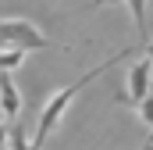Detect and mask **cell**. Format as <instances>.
<instances>
[{"label": "cell", "instance_id": "obj_1", "mask_svg": "<svg viewBox=\"0 0 153 150\" xmlns=\"http://www.w3.org/2000/svg\"><path fill=\"white\" fill-rule=\"evenodd\" d=\"M128 54H132V50H117V54L111 57V61H100V64H96L93 72H85L82 79H75L71 86H64L61 93H53V100H50V104L43 107V114H39V125H36V136H32V147H36V150H43V143H46V136L53 132V125L61 122V114L68 111V104L75 100V97L82 93V89H85V86H89V82H93V79H100L103 72H111L114 64H121V61H125Z\"/></svg>", "mask_w": 153, "mask_h": 150}, {"label": "cell", "instance_id": "obj_2", "mask_svg": "<svg viewBox=\"0 0 153 150\" xmlns=\"http://www.w3.org/2000/svg\"><path fill=\"white\" fill-rule=\"evenodd\" d=\"M4 43H11L18 50H43V46H50V39L36 25L22 22V18H0V46Z\"/></svg>", "mask_w": 153, "mask_h": 150}, {"label": "cell", "instance_id": "obj_3", "mask_svg": "<svg viewBox=\"0 0 153 150\" xmlns=\"http://www.w3.org/2000/svg\"><path fill=\"white\" fill-rule=\"evenodd\" d=\"M150 75H153V64H150V61L132 64V72H128V89H125L117 100H121V104H139V100L150 93Z\"/></svg>", "mask_w": 153, "mask_h": 150}, {"label": "cell", "instance_id": "obj_4", "mask_svg": "<svg viewBox=\"0 0 153 150\" xmlns=\"http://www.w3.org/2000/svg\"><path fill=\"white\" fill-rule=\"evenodd\" d=\"M22 111V97H18V89H14V82H11V75L0 72V114L7 118V122H14Z\"/></svg>", "mask_w": 153, "mask_h": 150}, {"label": "cell", "instance_id": "obj_5", "mask_svg": "<svg viewBox=\"0 0 153 150\" xmlns=\"http://www.w3.org/2000/svg\"><path fill=\"white\" fill-rule=\"evenodd\" d=\"M125 4L132 7V18L139 25V39H146V0H125Z\"/></svg>", "mask_w": 153, "mask_h": 150}, {"label": "cell", "instance_id": "obj_6", "mask_svg": "<svg viewBox=\"0 0 153 150\" xmlns=\"http://www.w3.org/2000/svg\"><path fill=\"white\" fill-rule=\"evenodd\" d=\"M22 57H25V50H18V46H0V72H7V68H14V64H22Z\"/></svg>", "mask_w": 153, "mask_h": 150}, {"label": "cell", "instance_id": "obj_7", "mask_svg": "<svg viewBox=\"0 0 153 150\" xmlns=\"http://www.w3.org/2000/svg\"><path fill=\"white\" fill-rule=\"evenodd\" d=\"M135 107H139V114H143V122H146V125L153 129V89L146 93V97H143V100H139V104H135Z\"/></svg>", "mask_w": 153, "mask_h": 150}, {"label": "cell", "instance_id": "obj_8", "mask_svg": "<svg viewBox=\"0 0 153 150\" xmlns=\"http://www.w3.org/2000/svg\"><path fill=\"white\" fill-rule=\"evenodd\" d=\"M7 129H11V122H0V147H7Z\"/></svg>", "mask_w": 153, "mask_h": 150}, {"label": "cell", "instance_id": "obj_9", "mask_svg": "<svg viewBox=\"0 0 153 150\" xmlns=\"http://www.w3.org/2000/svg\"><path fill=\"white\" fill-rule=\"evenodd\" d=\"M143 54H146V61L153 64V39H146V46H143Z\"/></svg>", "mask_w": 153, "mask_h": 150}, {"label": "cell", "instance_id": "obj_10", "mask_svg": "<svg viewBox=\"0 0 153 150\" xmlns=\"http://www.w3.org/2000/svg\"><path fill=\"white\" fill-rule=\"evenodd\" d=\"M143 150H153V136H150V140H146V147H143Z\"/></svg>", "mask_w": 153, "mask_h": 150}, {"label": "cell", "instance_id": "obj_11", "mask_svg": "<svg viewBox=\"0 0 153 150\" xmlns=\"http://www.w3.org/2000/svg\"><path fill=\"white\" fill-rule=\"evenodd\" d=\"M100 4H107V0H93V7H100Z\"/></svg>", "mask_w": 153, "mask_h": 150}]
</instances>
